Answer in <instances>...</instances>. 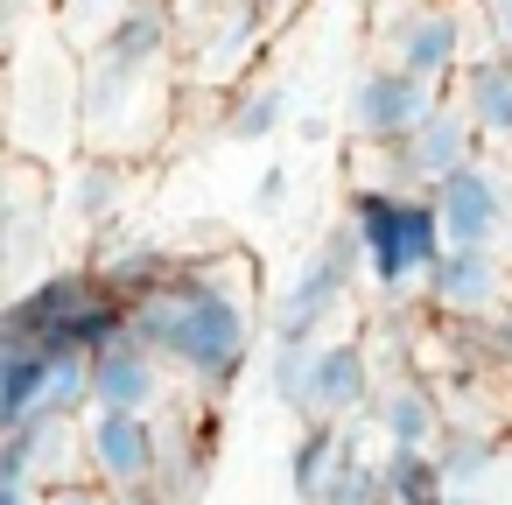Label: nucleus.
Segmentation results:
<instances>
[{
	"instance_id": "obj_3",
	"label": "nucleus",
	"mask_w": 512,
	"mask_h": 505,
	"mask_svg": "<svg viewBox=\"0 0 512 505\" xmlns=\"http://www.w3.org/2000/svg\"><path fill=\"white\" fill-rule=\"evenodd\" d=\"M344 225L358 232V260H365V274H372V288H379L386 302H407V295L428 281V267L442 260V232H435L428 197L358 183Z\"/></svg>"
},
{
	"instance_id": "obj_15",
	"label": "nucleus",
	"mask_w": 512,
	"mask_h": 505,
	"mask_svg": "<svg viewBox=\"0 0 512 505\" xmlns=\"http://www.w3.org/2000/svg\"><path fill=\"white\" fill-rule=\"evenodd\" d=\"M372 428L386 435V449H435L442 442V400L421 386V379H386V386H372Z\"/></svg>"
},
{
	"instance_id": "obj_16",
	"label": "nucleus",
	"mask_w": 512,
	"mask_h": 505,
	"mask_svg": "<svg viewBox=\"0 0 512 505\" xmlns=\"http://www.w3.org/2000/svg\"><path fill=\"white\" fill-rule=\"evenodd\" d=\"M43 372H50V351H36L22 330L0 323V435L43 414Z\"/></svg>"
},
{
	"instance_id": "obj_23",
	"label": "nucleus",
	"mask_w": 512,
	"mask_h": 505,
	"mask_svg": "<svg viewBox=\"0 0 512 505\" xmlns=\"http://www.w3.org/2000/svg\"><path fill=\"white\" fill-rule=\"evenodd\" d=\"M316 505H379V463L351 449V456L337 463V477H330V491H323Z\"/></svg>"
},
{
	"instance_id": "obj_18",
	"label": "nucleus",
	"mask_w": 512,
	"mask_h": 505,
	"mask_svg": "<svg viewBox=\"0 0 512 505\" xmlns=\"http://www.w3.org/2000/svg\"><path fill=\"white\" fill-rule=\"evenodd\" d=\"M344 456H351L344 428H316V421H302V442H295V456H288V484H295V498L316 505V498L330 491V477H337Z\"/></svg>"
},
{
	"instance_id": "obj_21",
	"label": "nucleus",
	"mask_w": 512,
	"mask_h": 505,
	"mask_svg": "<svg viewBox=\"0 0 512 505\" xmlns=\"http://www.w3.org/2000/svg\"><path fill=\"white\" fill-rule=\"evenodd\" d=\"M281 120H288V85H260L225 113V141H239V148L267 141V134H281Z\"/></svg>"
},
{
	"instance_id": "obj_19",
	"label": "nucleus",
	"mask_w": 512,
	"mask_h": 505,
	"mask_svg": "<svg viewBox=\"0 0 512 505\" xmlns=\"http://www.w3.org/2000/svg\"><path fill=\"white\" fill-rule=\"evenodd\" d=\"M134 8H141V0H57V43L71 57H92Z\"/></svg>"
},
{
	"instance_id": "obj_25",
	"label": "nucleus",
	"mask_w": 512,
	"mask_h": 505,
	"mask_svg": "<svg viewBox=\"0 0 512 505\" xmlns=\"http://www.w3.org/2000/svg\"><path fill=\"white\" fill-rule=\"evenodd\" d=\"M477 358H491L498 372H512V302L477 323Z\"/></svg>"
},
{
	"instance_id": "obj_7",
	"label": "nucleus",
	"mask_w": 512,
	"mask_h": 505,
	"mask_svg": "<svg viewBox=\"0 0 512 505\" xmlns=\"http://www.w3.org/2000/svg\"><path fill=\"white\" fill-rule=\"evenodd\" d=\"M477 148H484V141L470 134V120H463V113L442 99V106H435V113H428V120H421L407 141H400V148H372V155H379V162L400 176V190H407V197H428V190H435V183H449L456 169L484 162Z\"/></svg>"
},
{
	"instance_id": "obj_24",
	"label": "nucleus",
	"mask_w": 512,
	"mask_h": 505,
	"mask_svg": "<svg viewBox=\"0 0 512 505\" xmlns=\"http://www.w3.org/2000/svg\"><path fill=\"white\" fill-rule=\"evenodd\" d=\"M309 351H316V344H281V337H274V365H267V379H274V393H281V407H302V379H309Z\"/></svg>"
},
{
	"instance_id": "obj_8",
	"label": "nucleus",
	"mask_w": 512,
	"mask_h": 505,
	"mask_svg": "<svg viewBox=\"0 0 512 505\" xmlns=\"http://www.w3.org/2000/svg\"><path fill=\"white\" fill-rule=\"evenodd\" d=\"M442 106V92H428L421 78H407V71H393V64H372L358 85H351V134L365 141V148H400L428 113Z\"/></svg>"
},
{
	"instance_id": "obj_11",
	"label": "nucleus",
	"mask_w": 512,
	"mask_h": 505,
	"mask_svg": "<svg viewBox=\"0 0 512 505\" xmlns=\"http://www.w3.org/2000/svg\"><path fill=\"white\" fill-rule=\"evenodd\" d=\"M505 288H512V274H505L498 246H442V260L421 281V295H428L435 316H477V323L512 302Z\"/></svg>"
},
{
	"instance_id": "obj_27",
	"label": "nucleus",
	"mask_w": 512,
	"mask_h": 505,
	"mask_svg": "<svg viewBox=\"0 0 512 505\" xmlns=\"http://www.w3.org/2000/svg\"><path fill=\"white\" fill-rule=\"evenodd\" d=\"M43 505H120L113 491H99L92 477H71V484H50L43 491Z\"/></svg>"
},
{
	"instance_id": "obj_20",
	"label": "nucleus",
	"mask_w": 512,
	"mask_h": 505,
	"mask_svg": "<svg viewBox=\"0 0 512 505\" xmlns=\"http://www.w3.org/2000/svg\"><path fill=\"white\" fill-rule=\"evenodd\" d=\"M71 204H78L85 225H113V211L127 204V162H113V155H85V162L71 169Z\"/></svg>"
},
{
	"instance_id": "obj_29",
	"label": "nucleus",
	"mask_w": 512,
	"mask_h": 505,
	"mask_svg": "<svg viewBox=\"0 0 512 505\" xmlns=\"http://www.w3.org/2000/svg\"><path fill=\"white\" fill-rule=\"evenodd\" d=\"M274 197H288V169H267L260 176V204H274Z\"/></svg>"
},
{
	"instance_id": "obj_32",
	"label": "nucleus",
	"mask_w": 512,
	"mask_h": 505,
	"mask_svg": "<svg viewBox=\"0 0 512 505\" xmlns=\"http://www.w3.org/2000/svg\"><path fill=\"white\" fill-rule=\"evenodd\" d=\"M29 8H36V0H29Z\"/></svg>"
},
{
	"instance_id": "obj_30",
	"label": "nucleus",
	"mask_w": 512,
	"mask_h": 505,
	"mask_svg": "<svg viewBox=\"0 0 512 505\" xmlns=\"http://www.w3.org/2000/svg\"><path fill=\"white\" fill-rule=\"evenodd\" d=\"M0 505H43V498H36L29 484H0Z\"/></svg>"
},
{
	"instance_id": "obj_5",
	"label": "nucleus",
	"mask_w": 512,
	"mask_h": 505,
	"mask_svg": "<svg viewBox=\"0 0 512 505\" xmlns=\"http://www.w3.org/2000/svg\"><path fill=\"white\" fill-rule=\"evenodd\" d=\"M379 50H386L379 64L421 78L428 92H449L456 71L470 64V57H463V15L442 8V0H414V8H400V15L379 29Z\"/></svg>"
},
{
	"instance_id": "obj_28",
	"label": "nucleus",
	"mask_w": 512,
	"mask_h": 505,
	"mask_svg": "<svg viewBox=\"0 0 512 505\" xmlns=\"http://www.w3.org/2000/svg\"><path fill=\"white\" fill-rule=\"evenodd\" d=\"M477 15H484L491 43H498V50H512V0H477Z\"/></svg>"
},
{
	"instance_id": "obj_12",
	"label": "nucleus",
	"mask_w": 512,
	"mask_h": 505,
	"mask_svg": "<svg viewBox=\"0 0 512 505\" xmlns=\"http://www.w3.org/2000/svg\"><path fill=\"white\" fill-rule=\"evenodd\" d=\"M92 407H106V414H162L169 407V365L141 344V337H113L99 358H92ZM85 407V414H92Z\"/></svg>"
},
{
	"instance_id": "obj_31",
	"label": "nucleus",
	"mask_w": 512,
	"mask_h": 505,
	"mask_svg": "<svg viewBox=\"0 0 512 505\" xmlns=\"http://www.w3.org/2000/svg\"><path fill=\"white\" fill-rule=\"evenodd\" d=\"M295 8V0H260V15H288Z\"/></svg>"
},
{
	"instance_id": "obj_13",
	"label": "nucleus",
	"mask_w": 512,
	"mask_h": 505,
	"mask_svg": "<svg viewBox=\"0 0 512 505\" xmlns=\"http://www.w3.org/2000/svg\"><path fill=\"white\" fill-rule=\"evenodd\" d=\"M183 36H190V78H197V85H225V78H239V71H246V57L260 50L267 15H260V0H253V8L211 15V22L183 29Z\"/></svg>"
},
{
	"instance_id": "obj_22",
	"label": "nucleus",
	"mask_w": 512,
	"mask_h": 505,
	"mask_svg": "<svg viewBox=\"0 0 512 505\" xmlns=\"http://www.w3.org/2000/svg\"><path fill=\"white\" fill-rule=\"evenodd\" d=\"M435 463H442V484H449V491H470L477 477H491V470H498V449H491L484 435H456V428H442Z\"/></svg>"
},
{
	"instance_id": "obj_1",
	"label": "nucleus",
	"mask_w": 512,
	"mask_h": 505,
	"mask_svg": "<svg viewBox=\"0 0 512 505\" xmlns=\"http://www.w3.org/2000/svg\"><path fill=\"white\" fill-rule=\"evenodd\" d=\"M127 337H141L169 372L204 393H225L253 351V288L246 260H176L148 295L127 302Z\"/></svg>"
},
{
	"instance_id": "obj_33",
	"label": "nucleus",
	"mask_w": 512,
	"mask_h": 505,
	"mask_svg": "<svg viewBox=\"0 0 512 505\" xmlns=\"http://www.w3.org/2000/svg\"><path fill=\"white\" fill-rule=\"evenodd\" d=\"M505 57H512V50H505Z\"/></svg>"
},
{
	"instance_id": "obj_26",
	"label": "nucleus",
	"mask_w": 512,
	"mask_h": 505,
	"mask_svg": "<svg viewBox=\"0 0 512 505\" xmlns=\"http://www.w3.org/2000/svg\"><path fill=\"white\" fill-rule=\"evenodd\" d=\"M232 8H253V0H169V15H176V36L211 22V15H232Z\"/></svg>"
},
{
	"instance_id": "obj_17",
	"label": "nucleus",
	"mask_w": 512,
	"mask_h": 505,
	"mask_svg": "<svg viewBox=\"0 0 512 505\" xmlns=\"http://www.w3.org/2000/svg\"><path fill=\"white\" fill-rule=\"evenodd\" d=\"M379 505H449L435 449H386L379 456Z\"/></svg>"
},
{
	"instance_id": "obj_2",
	"label": "nucleus",
	"mask_w": 512,
	"mask_h": 505,
	"mask_svg": "<svg viewBox=\"0 0 512 505\" xmlns=\"http://www.w3.org/2000/svg\"><path fill=\"white\" fill-rule=\"evenodd\" d=\"M169 50H176L169 0H141L92 57H78V141L92 155L127 162L155 148L169 120Z\"/></svg>"
},
{
	"instance_id": "obj_6",
	"label": "nucleus",
	"mask_w": 512,
	"mask_h": 505,
	"mask_svg": "<svg viewBox=\"0 0 512 505\" xmlns=\"http://www.w3.org/2000/svg\"><path fill=\"white\" fill-rule=\"evenodd\" d=\"M78 456H85V470H92L99 491L134 498V491L155 484V421L148 414H106V407H92L78 421Z\"/></svg>"
},
{
	"instance_id": "obj_9",
	"label": "nucleus",
	"mask_w": 512,
	"mask_h": 505,
	"mask_svg": "<svg viewBox=\"0 0 512 505\" xmlns=\"http://www.w3.org/2000/svg\"><path fill=\"white\" fill-rule=\"evenodd\" d=\"M428 211H435L442 246H498L505 225H512V197H505V183L484 162L456 169L449 183H435L428 190Z\"/></svg>"
},
{
	"instance_id": "obj_4",
	"label": "nucleus",
	"mask_w": 512,
	"mask_h": 505,
	"mask_svg": "<svg viewBox=\"0 0 512 505\" xmlns=\"http://www.w3.org/2000/svg\"><path fill=\"white\" fill-rule=\"evenodd\" d=\"M358 232L337 225L323 232V246L302 260V274L281 288V309H274V330L281 344H323V323H337V309L351 302V281H358Z\"/></svg>"
},
{
	"instance_id": "obj_14",
	"label": "nucleus",
	"mask_w": 512,
	"mask_h": 505,
	"mask_svg": "<svg viewBox=\"0 0 512 505\" xmlns=\"http://www.w3.org/2000/svg\"><path fill=\"white\" fill-rule=\"evenodd\" d=\"M449 106L470 120V134H477V141H512V57H505V50L470 57V64L456 71Z\"/></svg>"
},
{
	"instance_id": "obj_10",
	"label": "nucleus",
	"mask_w": 512,
	"mask_h": 505,
	"mask_svg": "<svg viewBox=\"0 0 512 505\" xmlns=\"http://www.w3.org/2000/svg\"><path fill=\"white\" fill-rule=\"evenodd\" d=\"M372 358H365V344L358 337H330V344H316L309 351V379H302V421H316V428H344L351 414H365L372 407Z\"/></svg>"
}]
</instances>
